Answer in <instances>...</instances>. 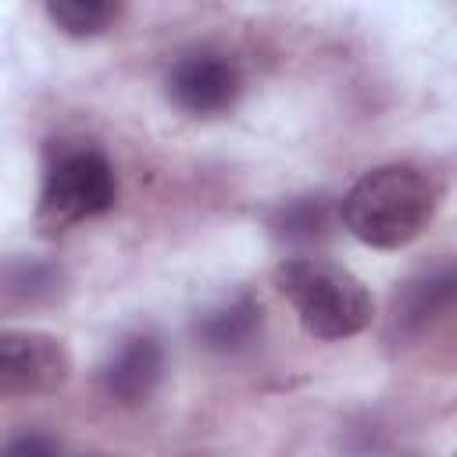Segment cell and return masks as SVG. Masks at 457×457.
Instances as JSON below:
<instances>
[{
    "label": "cell",
    "mask_w": 457,
    "mask_h": 457,
    "mask_svg": "<svg viewBox=\"0 0 457 457\" xmlns=\"http://www.w3.org/2000/svg\"><path fill=\"white\" fill-rule=\"evenodd\" d=\"M443 186L414 164H382L364 171L339 204L343 228L375 250L414 243L436 218Z\"/></svg>",
    "instance_id": "1"
},
{
    "label": "cell",
    "mask_w": 457,
    "mask_h": 457,
    "mask_svg": "<svg viewBox=\"0 0 457 457\" xmlns=\"http://www.w3.org/2000/svg\"><path fill=\"white\" fill-rule=\"evenodd\" d=\"M275 289L286 296L303 332L314 339H350L375 318L368 286L350 268L325 257H286L275 268Z\"/></svg>",
    "instance_id": "2"
},
{
    "label": "cell",
    "mask_w": 457,
    "mask_h": 457,
    "mask_svg": "<svg viewBox=\"0 0 457 457\" xmlns=\"http://www.w3.org/2000/svg\"><path fill=\"white\" fill-rule=\"evenodd\" d=\"M118 200V179L107 154L93 143H57L50 150L36 221L43 232H64L79 221L107 214Z\"/></svg>",
    "instance_id": "3"
},
{
    "label": "cell",
    "mask_w": 457,
    "mask_h": 457,
    "mask_svg": "<svg viewBox=\"0 0 457 457\" xmlns=\"http://www.w3.org/2000/svg\"><path fill=\"white\" fill-rule=\"evenodd\" d=\"M71 375L68 346L36 328H4L0 332V400L46 396L57 393Z\"/></svg>",
    "instance_id": "4"
},
{
    "label": "cell",
    "mask_w": 457,
    "mask_h": 457,
    "mask_svg": "<svg viewBox=\"0 0 457 457\" xmlns=\"http://www.w3.org/2000/svg\"><path fill=\"white\" fill-rule=\"evenodd\" d=\"M164 82H168L171 104L193 118H218L232 111L243 93V75L236 61L214 50H196L179 57Z\"/></svg>",
    "instance_id": "5"
},
{
    "label": "cell",
    "mask_w": 457,
    "mask_h": 457,
    "mask_svg": "<svg viewBox=\"0 0 457 457\" xmlns=\"http://www.w3.org/2000/svg\"><path fill=\"white\" fill-rule=\"evenodd\" d=\"M164 375V350L154 336L146 332H132L125 336L104 361L100 368V382H104V393L114 400V403H125V407H136L143 403L157 382Z\"/></svg>",
    "instance_id": "6"
},
{
    "label": "cell",
    "mask_w": 457,
    "mask_h": 457,
    "mask_svg": "<svg viewBox=\"0 0 457 457\" xmlns=\"http://www.w3.org/2000/svg\"><path fill=\"white\" fill-rule=\"evenodd\" d=\"M261 332V303L250 296H236L196 321V339L214 353H239Z\"/></svg>",
    "instance_id": "7"
},
{
    "label": "cell",
    "mask_w": 457,
    "mask_h": 457,
    "mask_svg": "<svg viewBox=\"0 0 457 457\" xmlns=\"http://www.w3.org/2000/svg\"><path fill=\"white\" fill-rule=\"evenodd\" d=\"M453 300V271L443 264L439 271H425L421 278H411L396 300H393V318L400 328L418 332L425 328L443 307H450Z\"/></svg>",
    "instance_id": "8"
},
{
    "label": "cell",
    "mask_w": 457,
    "mask_h": 457,
    "mask_svg": "<svg viewBox=\"0 0 457 457\" xmlns=\"http://www.w3.org/2000/svg\"><path fill=\"white\" fill-rule=\"evenodd\" d=\"M332 221H336V211L325 196H296V200H286L282 207H275L268 225L282 243L307 246V243L325 239Z\"/></svg>",
    "instance_id": "9"
},
{
    "label": "cell",
    "mask_w": 457,
    "mask_h": 457,
    "mask_svg": "<svg viewBox=\"0 0 457 457\" xmlns=\"http://www.w3.org/2000/svg\"><path fill=\"white\" fill-rule=\"evenodd\" d=\"M118 14H121V7L107 4V0H50L46 4V18L64 36H75V39L107 32L118 21Z\"/></svg>",
    "instance_id": "10"
},
{
    "label": "cell",
    "mask_w": 457,
    "mask_h": 457,
    "mask_svg": "<svg viewBox=\"0 0 457 457\" xmlns=\"http://www.w3.org/2000/svg\"><path fill=\"white\" fill-rule=\"evenodd\" d=\"M0 457H57V446L54 439L39 436V432H25V436H14L0 446Z\"/></svg>",
    "instance_id": "11"
}]
</instances>
